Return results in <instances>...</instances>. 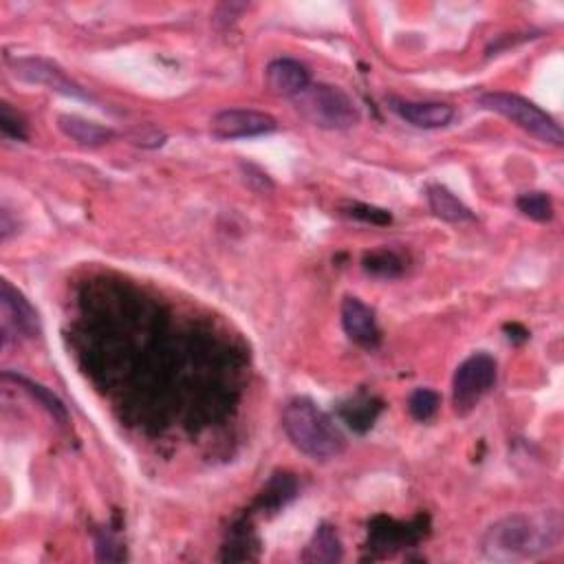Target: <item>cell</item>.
<instances>
[{
  "label": "cell",
  "instance_id": "1",
  "mask_svg": "<svg viewBox=\"0 0 564 564\" xmlns=\"http://www.w3.org/2000/svg\"><path fill=\"white\" fill-rule=\"evenodd\" d=\"M562 538V518L558 512L512 514L485 531L481 551L494 562H520L538 558L556 549Z\"/></svg>",
  "mask_w": 564,
  "mask_h": 564
},
{
  "label": "cell",
  "instance_id": "2",
  "mask_svg": "<svg viewBox=\"0 0 564 564\" xmlns=\"http://www.w3.org/2000/svg\"><path fill=\"white\" fill-rule=\"evenodd\" d=\"M282 428L289 441L313 461L338 459L346 439L335 421L309 397H296L282 410Z\"/></svg>",
  "mask_w": 564,
  "mask_h": 564
},
{
  "label": "cell",
  "instance_id": "3",
  "mask_svg": "<svg viewBox=\"0 0 564 564\" xmlns=\"http://www.w3.org/2000/svg\"><path fill=\"white\" fill-rule=\"evenodd\" d=\"M294 104L309 124L324 130H346L360 124V108L340 86L309 84L294 97Z\"/></svg>",
  "mask_w": 564,
  "mask_h": 564
},
{
  "label": "cell",
  "instance_id": "4",
  "mask_svg": "<svg viewBox=\"0 0 564 564\" xmlns=\"http://www.w3.org/2000/svg\"><path fill=\"white\" fill-rule=\"evenodd\" d=\"M479 104L487 111H494L498 115L507 117L509 122L516 124L520 130H525L527 135L536 137L542 144L549 146H562L564 144V133L560 124L553 119L547 111H542L540 106L534 102L525 100L516 93H505V91H492L483 93L479 97Z\"/></svg>",
  "mask_w": 564,
  "mask_h": 564
},
{
  "label": "cell",
  "instance_id": "5",
  "mask_svg": "<svg viewBox=\"0 0 564 564\" xmlns=\"http://www.w3.org/2000/svg\"><path fill=\"white\" fill-rule=\"evenodd\" d=\"M498 379V364L492 355L474 353L459 364L452 377V404L457 415H468L490 393Z\"/></svg>",
  "mask_w": 564,
  "mask_h": 564
},
{
  "label": "cell",
  "instance_id": "6",
  "mask_svg": "<svg viewBox=\"0 0 564 564\" xmlns=\"http://www.w3.org/2000/svg\"><path fill=\"white\" fill-rule=\"evenodd\" d=\"M12 73L23 82L47 86V89L73 97V100L91 102V95L78 82H73L56 62H49L45 58H18L12 60Z\"/></svg>",
  "mask_w": 564,
  "mask_h": 564
},
{
  "label": "cell",
  "instance_id": "7",
  "mask_svg": "<svg viewBox=\"0 0 564 564\" xmlns=\"http://www.w3.org/2000/svg\"><path fill=\"white\" fill-rule=\"evenodd\" d=\"M278 128V122L267 113L252 108H227L212 117L210 130L216 139H247L269 135Z\"/></svg>",
  "mask_w": 564,
  "mask_h": 564
},
{
  "label": "cell",
  "instance_id": "8",
  "mask_svg": "<svg viewBox=\"0 0 564 564\" xmlns=\"http://www.w3.org/2000/svg\"><path fill=\"white\" fill-rule=\"evenodd\" d=\"M0 307H3V335L12 329L23 338H38L42 331L38 311L31 307V302L16 287H12L9 280L0 282Z\"/></svg>",
  "mask_w": 564,
  "mask_h": 564
},
{
  "label": "cell",
  "instance_id": "9",
  "mask_svg": "<svg viewBox=\"0 0 564 564\" xmlns=\"http://www.w3.org/2000/svg\"><path fill=\"white\" fill-rule=\"evenodd\" d=\"M342 327L349 340L364 346V349H375L382 340L379 333L375 313L371 307H366L360 298L346 296L342 302Z\"/></svg>",
  "mask_w": 564,
  "mask_h": 564
},
{
  "label": "cell",
  "instance_id": "10",
  "mask_svg": "<svg viewBox=\"0 0 564 564\" xmlns=\"http://www.w3.org/2000/svg\"><path fill=\"white\" fill-rule=\"evenodd\" d=\"M388 106L397 117L404 119L410 126L435 130L452 122L454 108L441 102H412L401 97H388Z\"/></svg>",
  "mask_w": 564,
  "mask_h": 564
},
{
  "label": "cell",
  "instance_id": "11",
  "mask_svg": "<svg viewBox=\"0 0 564 564\" xmlns=\"http://www.w3.org/2000/svg\"><path fill=\"white\" fill-rule=\"evenodd\" d=\"M265 80L271 93L282 95V97H296L311 84L309 71L305 64L291 58H278L269 62L265 71Z\"/></svg>",
  "mask_w": 564,
  "mask_h": 564
},
{
  "label": "cell",
  "instance_id": "12",
  "mask_svg": "<svg viewBox=\"0 0 564 564\" xmlns=\"http://www.w3.org/2000/svg\"><path fill=\"white\" fill-rule=\"evenodd\" d=\"M58 128L62 130L64 137H69L71 141H75V144L84 148L104 146L115 137L111 128L89 122V119H84L80 115H60Z\"/></svg>",
  "mask_w": 564,
  "mask_h": 564
},
{
  "label": "cell",
  "instance_id": "13",
  "mask_svg": "<svg viewBox=\"0 0 564 564\" xmlns=\"http://www.w3.org/2000/svg\"><path fill=\"white\" fill-rule=\"evenodd\" d=\"M342 558H344V547L338 531H335V527L329 523L318 525V529L313 531L311 540L307 542L302 560L309 564H333L340 562Z\"/></svg>",
  "mask_w": 564,
  "mask_h": 564
},
{
  "label": "cell",
  "instance_id": "14",
  "mask_svg": "<svg viewBox=\"0 0 564 564\" xmlns=\"http://www.w3.org/2000/svg\"><path fill=\"white\" fill-rule=\"evenodd\" d=\"M426 197H428L430 210L435 212V216H439V219L448 221V223L474 221V212L446 186L432 183V186H428V190H426Z\"/></svg>",
  "mask_w": 564,
  "mask_h": 564
},
{
  "label": "cell",
  "instance_id": "15",
  "mask_svg": "<svg viewBox=\"0 0 564 564\" xmlns=\"http://www.w3.org/2000/svg\"><path fill=\"white\" fill-rule=\"evenodd\" d=\"M3 379H5V382H14L16 386L25 388L31 397L40 401L42 408H45V410L49 412V415L60 423V426H64V423L69 421L67 406H64L62 401H60L56 395H53L49 388H45L42 384H36L34 379H29V377H25V375H18V373H12V371H5V373H3Z\"/></svg>",
  "mask_w": 564,
  "mask_h": 564
},
{
  "label": "cell",
  "instance_id": "16",
  "mask_svg": "<svg viewBox=\"0 0 564 564\" xmlns=\"http://www.w3.org/2000/svg\"><path fill=\"white\" fill-rule=\"evenodd\" d=\"M379 410H382V406L373 404V399H353L351 404L342 406V419L349 423V428H353L355 432H366L373 428Z\"/></svg>",
  "mask_w": 564,
  "mask_h": 564
},
{
  "label": "cell",
  "instance_id": "17",
  "mask_svg": "<svg viewBox=\"0 0 564 564\" xmlns=\"http://www.w3.org/2000/svg\"><path fill=\"white\" fill-rule=\"evenodd\" d=\"M518 210L523 212L529 219H534L538 223H545L553 219V203L551 197L545 192H527V194H520L518 201Z\"/></svg>",
  "mask_w": 564,
  "mask_h": 564
},
{
  "label": "cell",
  "instance_id": "18",
  "mask_svg": "<svg viewBox=\"0 0 564 564\" xmlns=\"http://www.w3.org/2000/svg\"><path fill=\"white\" fill-rule=\"evenodd\" d=\"M294 494H296V483L291 481L287 474H282V476L278 474L276 479L269 481L263 496H260V507L278 509L285 505L289 498H294Z\"/></svg>",
  "mask_w": 564,
  "mask_h": 564
},
{
  "label": "cell",
  "instance_id": "19",
  "mask_svg": "<svg viewBox=\"0 0 564 564\" xmlns=\"http://www.w3.org/2000/svg\"><path fill=\"white\" fill-rule=\"evenodd\" d=\"M439 404H441V397H439V393H435V390L417 388L408 399V410L417 421H428V419L435 417V412L439 410Z\"/></svg>",
  "mask_w": 564,
  "mask_h": 564
},
{
  "label": "cell",
  "instance_id": "20",
  "mask_svg": "<svg viewBox=\"0 0 564 564\" xmlns=\"http://www.w3.org/2000/svg\"><path fill=\"white\" fill-rule=\"evenodd\" d=\"M95 551L100 562H122L126 560V549L111 531H97L95 534Z\"/></svg>",
  "mask_w": 564,
  "mask_h": 564
},
{
  "label": "cell",
  "instance_id": "21",
  "mask_svg": "<svg viewBox=\"0 0 564 564\" xmlns=\"http://www.w3.org/2000/svg\"><path fill=\"white\" fill-rule=\"evenodd\" d=\"M0 128H3V135L9 139H16V141L27 139L25 119L20 117L7 102L0 106Z\"/></svg>",
  "mask_w": 564,
  "mask_h": 564
},
{
  "label": "cell",
  "instance_id": "22",
  "mask_svg": "<svg viewBox=\"0 0 564 564\" xmlns=\"http://www.w3.org/2000/svg\"><path fill=\"white\" fill-rule=\"evenodd\" d=\"M364 267L366 271H371V274L390 278V276H397L401 271V260L390 252H377V254L366 256Z\"/></svg>",
  "mask_w": 564,
  "mask_h": 564
},
{
  "label": "cell",
  "instance_id": "23",
  "mask_svg": "<svg viewBox=\"0 0 564 564\" xmlns=\"http://www.w3.org/2000/svg\"><path fill=\"white\" fill-rule=\"evenodd\" d=\"M351 216L362 221H371V223H390V214L386 210H377V208H368V205H355L351 210Z\"/></svg>",
  "mask_w": 564,
  "mask_h": 564
}]
</instances>
